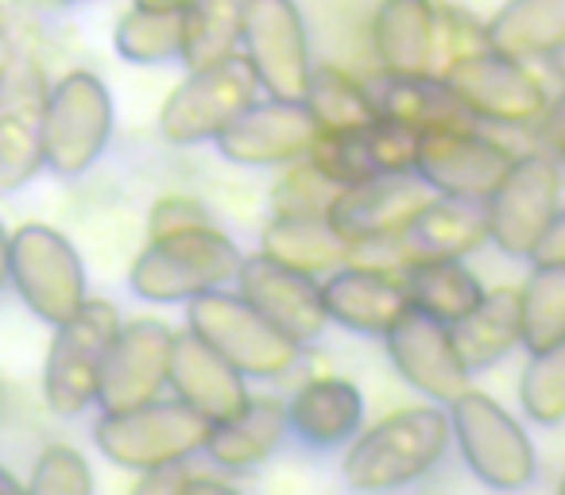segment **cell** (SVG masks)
Masks as SVG:
<instances>
[{"label": "cell", "mask_w": 565, "mask_h": 495, "mask_svg": "<svg viewBox=\"0 0 565 495\" xmlns=\"http://www.w3.org/2000/svg\"><path fill=\"white\" fill-rule=\"evenodd\" d=\"M120 330V314L113 302L86 299L78 314H71L63 325H55L47 368H43V391L47 407L63 418H74L97 402V384H102V364L109 353L113 337Z\"/></svg>", "instance_id": "52a82bcc"}, {"label": "cell", "mask_w": 565, "mask_h": 495, "mask_svg": "<svg viewBox=\"0 0 565 495\" xmlns=\"http://www.w3.org/2000/svg\"><path fill=\"white\" fill-rule=\"evenodd\" d=\"M259 244V252L315 279L338 271L353 256V244L333 228L330 217H271Z\"/></svg>", "instance_id": "4316f807"}, {"label": "cell", "mask_w": 565, "mask_h": 495, "mask_svg": "<svg viewBox=\"0 0 565 495\" xmlns=\"http://www.w3.org/2000/svg\"><path fill=\"white\" fill-rule=\"evenodd\" d=\"M244 9H248V0H190L182 9L186 12V35H182L186 71L236 55L244 32Z\"/></svg>", "instance_id": "d6a6232c"}, {"label": "cell", "mask_w": 565, "mask_h": 495, "mask_svg": "<svg viewBox=\"0 0 565 495\" xmlns=\"http://www.w3.org/2000/svg\"><path fill=\"white\" fill-rule=\"evenodd\" d=\"M9 279L51 325H63L86 302V268L74 244L47 225H24L9 240Z\"/></svg>", "instance_id": "30bf717a"}, {"label": "cell", "mask_w": 565, "mask_h": 495, "mask_svg": "<svg viewBox=\"0 0 565 495\" xmlns=\"http://www.w3.org/2000/svg\"><path fill=\"white\" fill-rule=\"evenodd\" d=\"M438 197V190L418 171H380L353 186H341L330 205V220L349 244L392 240L411 228V220Z\"/></svg>", "instance_id": "9a60e30c"}, {"label": "cell", "mask_w": 565, "mask_h": 495, "mask_svg": "<svg viewBox=\"0 0 565 495\" xmlns=\"http://www.w3.org/2000/svg\"><path fill=\"white\" fill-rule=\"evenodd\" d=\"M519 402L531 422H565V337L531 353L523 376H519Z\"/></svg>", "instance_id": "e575fe53"}, {"label": "cell", "mask_w": 565, "mask_h": 495, "mask_svg": "<svg viewBox=\"0 0 565 495\" xmlns=\"http://www.w3.org/2000/svg\"><path fill=\"white\" fill-rule=\"evenodd\" d=\"M302 105L310 109L322 132H364L380 117L376 94H369L353 74L330 63L310 71Z\"/></svg>", "instance_id": "1f68e13d"}, {"label": "cell", "mask_w": 565, "mask_h": 495, "mask_svg": "<svg viewBox=\"0 0 565 495\" xmlns=\"http://www.w3.org/2000/svg\"><path fill=\"white\" fill-rule=\"evenodd\" d=\"M322 306L326 318L338 322L341 330L384 337L387 325L411 306V299L399 271L349 260L338 271L322 276Z\"/></svg>", "instance_id": "ffe728a7"}, {"label": "cell", "mask_w": 565, "mask_h": 495, "mask_svg": "<svg viewBox=\"0 0 565 495\" xmlns=\"http://www.w3.org/2000/svg\"><path fill=\"white\" fill-rule=\"evenodd\" d=\"M35 495H89L94 492V476H89V464L78 449L71 445H51L43 449V456L35 461L32 472Z\"/></svg>", "instance_id": "74e56055"}, {"label": "cell", "mask_w": 565, "mask_h": 495, "mask_svg": "<svg viewBox=\"0 0 565 495\" xmlns=\"http://www.w3.org/2000/svg\"><path fill=\"white\" fill-rule=\"evenodd\" d=\"M47 78L28 55H12L0 66V194L28 186L47 163Z\"/></svg>", "instance_id": "4fadbf2b"}, {"label": "cell", "mask_w": 565, "mask_h": 495, "mask_svg": "<svg viewBox=\"0 0 565 495\" xmlns=\"http://www.w3.org/2000/svg\"><path fill=\"white\" fill-rule=\"evenodd\" d=\"M557 487H562V495H565V476H562V484H557Z\"/></svg>", "instance_id": "681fc988"}, {"label": "cell", "mask_w": 565, "mask_h": 495, "mask_svg": "<svg viewBox=\"0 0 565 495\" xmlns=\"http://www.w3.org/2000/svg\"><path fill=\"white\" fill-rule=\"evenodd\" d=\"M244 58L267 97L302 101L310 82V35L295 0H248L241 32Z\"/></svg>", "instance_id": "8fae6325"}, {"label": "cell", "mask_w": 565, "mask_h": 495, "mask_svg": "<svg viewBox=\"0 0 565 495\" xmlns=\"http://www.w3.org/2000/svg\"><path fill=\"white\" fill-rule=\"evenodd\" d=\"M307 159L326 179L338 182V186H353V182H364V179H372V174H380L376 163H372L364 132H322V128H318L315 148H310Z\"/></svg>", "instance_id": "8d00e7d4"}, {"label": "cell", "mask_w": 565, "mask_h": 495, "mask_svg": "<svg viewBox=\"0 0 565 495\" xmlns=\"http://www.w3.org/2000/svg\"><path fill=\"white\" fill-rule=\"evenodd\" d=\"M140 4H163V9H186L190 0H140Z\"/></svg>", "instance_id": "7dc6e473"}, {"label": "cell", "mask_w": 565, "mask_h": 495, "mask_svg": "<svg viewBox=\"0 0 565 495\" xmlns=\"http://www.w3.org/2000/svg\"><path fill=\"white\" fill-rule=\"evenodd\" d=\"M380 117L407 120V125L434 132V128H477V117L454 97V89L434 74L392 78L384 74V89L376 94Z\"/></svg>", "instance_id": "f546056e"}, {"label": "cell", "mask_w": 565, "mask_h": 495, "mask_svg": "<svg viewBox=\"0 0 565 495\" xmlns=\"http://www.w3.org/2000/svg\"><path fill=\"white\" fill-rule=\"evenodd\" d=\"M287 418H291V433L302 445H345L364 426V395L353 379L318 376L295 391V399L287 402Z\"/></svg>", "instance_id": "603a6c76"}, {"label": "cell", "mask_w": 565, "mask_h": 495, "mask_svg": "<svg viewBox=\"0 0 565 495\" xmlns=\"http://www.w3.org/2000/svg\"><path fill=\"white\" fill-rule=\"evenodd\" d=\"M0 492H4V495L20 492V480H17V476H9V472H4V469H0Z\"/></svg>", "instance_id": "bcb514c9"}, {"label": "cell", "mask_w": 565, "mask_h": 495, "mask_svg": "<svg viewBox=\"0 0 565 495\" xmlns=\"http://www.w3.org/2000/svg\"><path fill=\"white\" fill-rule=\"evenodd\" d=\"M210 422L182 399H148L128 410H105L94 441L113 464L148 472L171 461H194L205 449Z\"/></svg>", "instance_id": "277c9868"}, {"label": "cell", "mask_w": 565, "mask_h": 495, "mask_svg": "<svg viewBox=\"0 0 565 495\" xmlns=\"http://www.w3.org/2000/svg\"><path fill=\"white\" fill-rule=\"evenodd\" d=\"M364 140H369L376 171H415L423 128L407 125V120H395V117H376L364 128Z\"/></svg>", "instance_id": "ab89813d"}, {"label": "cell", "mask_w": 565, "mask_h": 495, "mask_svg": "<svg viewBox=\"0 0 565 495\" xmlns=\"http://www.w3.org/2000/svg\"><path fill=\"white\" fill-rule=\"evenodd\" d=\"M557 197H562V171L557 159L546 151H531V155H515L500 186L488 194V240L500 248L503 256L515 260H531L534 244L550 228L557 213Z\"/></svg>", "instance_id": "ba28073f"}, {"label": "cell", "mask_w": 565, "mask_h": 495, "mask_svg": "<svg viewBox=\"0 0 565 495\" xmlns=\"http://www.w3.org/2000/svg\"><path fill=\"white\" fill-rule=\"evenodd\" d=\"M511 163L515 155L503 143L480 136L477 128H434V132H423L415 171L438 194L488 202Z\"/></svg>", "instance_id": "d6986e66"}, {"label": "cell", "mask_w": 565, "mask_h": 495, "mask_svg": "<svg viewBox=\"0 0 565 495\" xmlns=\"http://www.w3.org/2000/svg\"><path fill=\"white\" fill-rule=\"evenodd\" d=\"M488 47L519 63L554 58L565 43V0H508L488 20Z\"/></svg>", "instance_id": "83f0119b"}, {"label": "cell", "mask_w": 565, "mask_h": 495, "mask_svg": "<svg viewBox=\"0 0 565 495\" xmlns=\"http://www.w3.org/2000/svg\"><path fill=\"white\" fill-rule=\"evenodd\" d=\"M291 433V418H287V402L279 399H248L233 418L210 426L202 453L210 456L217 469H256L264 464L282 438Z\"/></svg>", "instance_id": "cb8c5ba5"}, {"label": "cell", "mask_w": 565, "mask_h": 495, "mask_svg": "<svg viewBox=\"0 0 565 495\" xmlns=\"http://www.w3.org/2000/svg\"><path fill=\"white\" fill-rule=\"evenodd\" d=\"M454 445L446 407H403L353 438L341 476L356 492H392L423 480Z\"/></svg>", "instance_id": "6da1fadb"}, {"label": "cell", "mask_w": 565, "mask_h": 495, "mask_svg": "<svg viewBox=\"0 0 565 495\" xmlns=\"http://www.w3.org/2000/svg\"><path fill=\"white\" fill-rule=\"evenodd\" d=\"M12 58V40H9V28H4V17H0V66Z\"/></svg>", "instance_id": "f6af8a7d"}, {"label": "cell", "mask_w": 565, "mask_h": 495, "mask_svg": "<svg viewBox=\"0 0 565 495\" xmlns=\"http://www.w3.org/2000/svg\"><path fill=\"white\" fill-rule=\"evenodd\" d=\"M534 136H539V151H546V155H565V89L554 97V101H546V109H542V117L534 120Z\"/></svg>", "instance_id": "b9f144b4"}, {"label": "cell", "mask_w": 565, "mask_h": 495, "mask_svg": "<svg viewBox=\"0 0 565 495\" xmlns=\"http://www.w3.org/2000/svg\"><path fill=\"white\" fill-rule=\"evenodd\" d=\"M457 341V353L469 364V372H484L492 364H500L503 356H511L523 345V318H519V291L511 287H495L484 291V299L477 302V310L449 325Z\"/></svg>", "instance_id": "484cf974"}, {"label": "cell", "mask_w": 565, "mask_h": 495, "mask_svg": "<svg viewBox=\"0 0 565 495\" xmlns=\"http://www.w3.org/2000/svg\"><path fill=\"white\" fill-rule=\"evenodd\" d=\"M531 263H562L565 268V209L562 205H557L554 220H550V228L542 233V240L534 244Z\"/></svg>", "instance_id": "7bdbcfd3"}, {"label": "cell", "mask_w": 565, "mask_h": 495, "mask_svg": "<svg viewBox=\"0 0 565 495\" xmlns=\"http://www.w3.org/2000/svg\"><path fill=\"white\" fill-rule=\"evenodd\" d=\"M411 260L423 256H449V260H465V256L480 252L488 244V213L484 202H469V197H449L438 194L403 233Z\"/></svg>", "instance_id": "d4e9b609"}, {"label": "cell", "mask_w": 565, "mask_h": 495, "mask_svg": "<svg viewBox=\"0 0 565 495\" xmlns=\"http://www.w3.org/2000/svg\"><path fill=\"white\" fill-rule=\"evenodd\" d=\"M194 225H210V209L194 197H163L156 202L148 217V236H167V233H182V228H194Z\"/></svg>", "instance_id": "60d3db41"}, {"label": "cell", "mask_w": 565, "mask_h": 495, "mask_svg": "<svg viewBox=\"0 0 565 495\" xmlns=\"http://www.w3.org/2000/svg\"><path fill=\"white\" fill-rule=\"evenodd\" d=\"M9 283V236L0 228V287Z\"/></svg>", "instance_id": "ee69618b"}, {"label": "cell", "mask_w": 565, "mask_h": 495, "mask_svg": "<svg viewBox=\"0 0 565 495\" xmlns=\"http://www.w3.org/2000/svg\"><path fill=\"white\" fill-rule=\"evenodd\" d=\"M372 47L392 78L434 74L438 51V0H380L372 17Z\"/></svg>", "instance_id": "7402d4cb"}, {"label": "cell", "mask_w": 565, "mask_h": 495, "mask_svg": "<svg viewBox=\"0 0 565 495\" xmlns=\"http://www.w3.org/2000/svg\"><path fill=\"white\" fill-rule=\"evenodd\" d=\"M488 51V28L472 20L457 4H441L438 0V51H434V78L449 71L457 58Z\"/></svg>", "instance_id": "f35d334b"}, {"label": "cell", "mask_w": 565, "mask_h": 495, "mask_svg": "<svg viewBox=\"0 0 565 495\" xmlns=\"http://www.w3.org/2000/svg\"><path fill=\"white\" fill-rule=\"evenodd\" d=\"M186 325L194 337L217 348L241 376L279 379L299 364L302 345L279 333L248 299L228 294L221 287L202 291L186 302Z\"/></svg>", "instance_id": "3957f363"}, {"label": "cell", "mask_w": 565, "mask_h": 495, "mask_svg": "<svg viewBox=\"0 0 565 495\" xmlns=\"http://www.w3.org/2000/svg\"><path fill=\"white\" fill-rule=\"evenodd\" d=\"M182 35H186V12L136 0L113 32V47L125 63L163 66L174 58L182 63Z\"/></svg>", "instance_id": "4dcf8cb0"}, {"label": "cell", "mask_w": 565, "mask_h": 495, "mask_svg": "<svg viewBox=\"0 0 565 495\" xmlns=\"http://www.w3.org/2000/svg\"><path fill=\"white\" fill-rule=\"evenodd\" d=\"M318 120L302 101H252L225 132L217 136V155L236 166H291L310 155Z\"/></svg>", "instance_id": "2e32d148"}, {"label": "cell", "mask_w": 565, "mask_h": 495, "mask_svg": "<svg viewBox=\"0 0 565 495\" xmlns=\"http://www.w3.org/2000/svg\"><path fill=\"white\" fill-rule=\"evenodd\" d=\"M449 407V430L461 449L469 472L495 492H519L534 480V445L526 430L492 399V395L465 387Z\"/></svg>", "instance_id": "5b68a950"}, {"label": "cell", "mask_w": 565, "mask_h": 495, "mask_svg": "<svg viewBox=\"0 0 565 495\" xmlns=\"http://www.w3.org/2000/svg\"><path fill=\"white\" fill-rule=\"evenodd\" d=\"M338 194V182L326 179L310 159H299V163H291V171L275 182L271 217H330V205Z\"/></svg>", "instance_id": "d590c367"}, {"label": "cell", "mask_w": 565, "mask_h": 495, "mask_svg": "<svg viewBox=\"0 0 565 495\" xmlns=\"http://www.w3.org/2000/svg\"><path fill=\"white\" fill-rule=\"evenodd\" d=\"M236 294L248 299L275 330L287 333L291 341H299L302 348L322 337V330L330 325L322 306V283L315 276H307V271H295L287 263L271 260L267 252L244 256L241 260Z\"/></svg>", "instance_id": "e0dca14e"}, {"label": "cell", "mask_w": 565, "mask_h": 495, "mask_svg": "<svg viewBox=\"0 0 565 495\" xmlns=\"http://www.w3.org/2000/svg\"><path fill=\"white\" fill-rule=\"evenodd\" d=\"M241 260L244 252L233 236L210 220V225L182 228V233L148 236V248L132 263L128 287L136 299L171 306V302H190L213 287L236 283Z\"/></svg>", "instance_id": "7a4b0ae2"}, {"label": "cell", "mask_w": 565, "mask_h": 495, "mask_svg": "<svg viewBox=\"0 0 565 495\" xmlns=\"http://www.w3.org/2000/svg\"><path fill=\"white\" fill-rule=\"evenodd\" d=\"M454 97L472 112L477 120L488 125H508V128H531L546 109V86L539 74L519 58H508L500 51H477L465 55L441 74Z\"/></svg>", "instance_id": "7c38bea8"}, {"label": "cell", "mask_w": 565, "mask_h": 495, "mask_svg": "<svg viewBox=\"0 0 565 495\" xmlns=\"http://www.w3.org/2000/svg\"><path fill=\"white\" fill-rule=\"evenodd\" d=\"M259 89V78L244 55L217 58L210 66L190 71V78L167 97L163 112H159V132L174 148H194V143H210L248 109Z\"/></svg>", "instance_id": "8992f818"}, {"label": "cell", "mask_w": 565, "mask_h": 495, "mask_svg": "<svg viewBox=\"0 0 565 495\" xmlns=\"http://www.w3.org/2000/svg\"><path fill=\"white\" fill-rule=\"evenodd\" d=\"M554 66H557V74H562V78H565V43L554 51Z\"/></svg>", "instance_id": "c3c4849f"}, {"label": "cell", "mask_w": 565, "mask_h": 495, "mask_svg": "<svg viewBox=\"0 0 565 495\" xmlns=\"http://www.w3.org/2000/svg\"><path fill=\"white\" fill-rule=\"evenodd\" d=\"M384 348L403 384L430 402H454L472 379L469 364L457 353L454 330L418 306H407L387 325Z\"/></svg>", "instance_id": "5bb4252c"}, {"label": "cell", "mask_w": 565, "mask_h": 495, "mask_svg": "<svg viewBox=\"0 0 565 495\" xmlns=\"http://www.w3.org/2000/svg\"><path fill=\"white\" fill-rule=\"evenodd\" d=\"M113 136V97L105 82L89 71L66 74L47 94V128L43 151L47 166L63 179L86 174L105 155Z\"/></svg>", "instance_id": "9c48e42d"}, {"label": "cell", "mask_w": 565, "mask_h": 495, "mask_svg": "<svg viewBox=\"0 0 565 495\" xmlns=\"http://www.w3.org/2000/svg\"><path fill=\"white\" fill-rule=\"evenodd\" d=\"M519 318H523V348L554 345L565 337V268L562 263H534L531 279L519 291Z\"/></svg>", "instance_id": "836d02e7"}, {"label": "cell", "mask_w": 565, "mask_h": 495, "mask_svg": "<svg viewBox=\"0 0 565 495\" xmlns=\"http://www.w3.org/2000/svg\"><path fill=\"white\" fill-rule=\"evenodd\" d=\"M174 399H182L186 407H194L205 422H225L233 418L248 395V376L233 368L217 348H210L202 337L194 333H182L174 337V353H171V379Z\"/></svg>", "instance_id": "44dd1931"}, {"label": "cell", "mask_w": 565, "mask_h": 495, "mask_svg": "<svg viewBox=\"0 0 565 495\" xmlns=\"http://www.w3.org/2000/svg\"><path fill=\"white\" fill-rule=\"evenodd\" d=\"M403 287H407L411 306L426 310V314L446 325L461 322L484 299V287H480L477 271L465 268V260H449V256L411 260L403 268Z\"/></svg>", "instance_id": "f1b7e54d"}, {"label": "cell", "mask_w": 565, "mask_h": 495, "mask_svg": "<svg viewBox=\"0 0 565 495\" xmlns=\"http://www.w3.org/2000/svg\"><path fill=\"white\" fill-rule=\"evenodd\" d=\"M174 333L156 318H140L117 330L102 364L97 402L102 410H128L156 399L171 379Z\"/></svg>", "instance_id": "ac0fdd59"}]
</instances>
